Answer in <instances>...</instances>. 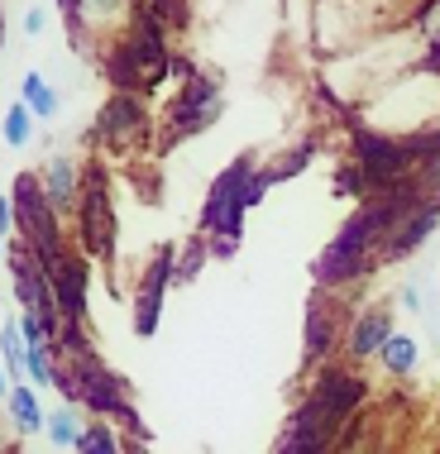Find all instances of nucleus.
<instances>
[{"label":"nucleus","instance_id":"f257e3e1","mask_svg":"<svg viewBox=\"0 0 440 454\" xmlns=\"http://www.w3.org/2000/svg\"><path fill=\"white\" fill-rule=\"evenodd\" d=\"M412 196L421 192H378V196H364L354 211L340 220V230L330 235V244L311 259V282L321 292H345L354 282H364L383 263L388 254V239H393L402 211L412 206Z\"/></svg>","mask_w":440,"mask_h":454},{"label":"nucleus","instance_id":"f03ea898","mask_svg":"<svg viewBox=\"0 0 440 454\" xmlns=\"http://www.w3.org/2000/svg\"><path fill=\"white\" fill-rule=\"evenodd\" d=\"M364 397H369V387H364V378L354 368L321 364V373L311 378L307 397L287 416L273 454H335L345 445V435L354 431V416H359Z\"/></svg>","mask_w":440,"mask_h":454},{"label":"nucleus","instance_id":"7ed1b4c3","mask_svg":"<svg viewBox=\"0 0 440 454\" xmlns=\"http://www.w3.org/2000/svg\"><path fill=\"white\" fill-rule=\"evenodd\" d=\"M168 34H173V29H163V24H153V20L134 24L125 39L101 58L110 91H144V96H149L158 82L173 72V63H177L173 48H168Z\"/></svg>","mask_w":440,"mask_h":454},{"label":"nucleus","instance_id":"20e7f679","mask_svg":"<svg viewBox=\"0 0 440 454\" xmlns=\"http://www.w3.org/2000/svg\"><path fill=\"white\" fill-rule=\"evenodd\" d=\"M259 168L263 163L254 153H240V158H230V163L220 168L216 182L206 187L197 235L244 244V211H254V177H259Z\"/></svg>","mask_w":440,"mask_h":454},{"label":"nucleus","instance_id":"39448f33","mask_svg":"<svg viewBox=\"0 0 440 454\" xmlns=\"http://www.w3.org/2000/svg\"><path fill=\"white\" fill-rule=\"evenodd\" d=\"M58 15L72 29V43L82 53H96V63L144 20L134 0H58Z\"/></svg>","mask_w":440,"mask_h":454},{"label":"nucleus","instance_id":"423d86ee","mask_svg":"<svg viewBox=\"0 0 440 454\" xmlns=\"http://www.w3.org/2000/svg\"><path fill=\"white\" fill-rule=\"evenodd\" d=\"M10 201H15V215H20V235L34 249V259L43 268H53L63 254L72 249L67 235H63V211H58L53 201H48L39 173H20L15 177V192H10Z\"/></svg>","mask_w":440,"mask_h":454},{"label":"nucleus","instance_id":"0eeeda50","mask_svg":"<svg viewBox=\"0 0 440 454\" xmlns=\"http://www.w3.org/2000/svg\"><path fill=\"white\" fill-rule=\"evenodd\" d=\"M115 235H120V220H115V206H110V173H106L101 158H87L82 201H77V211H72V244H77L87 259L110 263Z\"/></svg>","mask_w":440,"mask_h":454},{"label":"nucleus","instance_id":"6e6552de","mask_svg":"<svg viewBox=\"0 0 440 454\" xmlns=\"http://www.w3.org/2000/svg\"><path fill=\"white\" fill-rule=\"evenodd\" d=\"M225 115V96H220V82L206 77V72H192L182 77V87L168 96V129H163V144L173 149L182 139H197Z\"/></svg>","mask_w":440,"mask_h":454},{"label":"nucleus","instance_id":"1a4fd4ad","mask_svg":"<svg viewBox=\"0 0 440 454\" xmlns=\"http://www.w3.org/2000/svg\"><path fill=\"white\" fill-rule=\"evenodd\" d=\"M144 134H149V101H144V91H110L87 129V153L91 149L130 153Z\"/></svg>","mask_w":440,"mask_h":454},{"label":"nucleus","instance_id":"9d476101","mask_svg":"<svg viewBox=\"0 0 440 454\" xmlns=\"http://www.w3.org/2000/svg\"><path fill=\"white\" fill-rule=\"evenodd\" d=\"M177 282V244H163L153 249V259L144 263L139 273V287H134V335L139 340H153L158 335V321H163V301H168V287Z\"/></svg>","mask_w":440,"mask_h":454},{"label":"nucleus","instance_id":"9b49d317","mask_svg":"<svg viewBox=\"0 0 440 454\" xmlns=\"http://www.w3.org/2000/svg\"><path fill=\"white\" fill-rule=\"evenodd\" d=\"M350 321L340 316V297L316 292L307 301V321H302V364H330V354L345 349Z\"/></svg>","mask_w":440,"mask_h":454},{"label":"nucleus","instance_id":"f8f14e48","mask_svg":"<svg viewBox=\"0 0 440 454\" xmlns=\"http://www.w3.org/2000/svg\"><path fill=\"white\" fill-rule=\"evenodd\" d=\"M48 282H53V297H58L63 321L67 325H87V311H91V259L77 249V244L48 268Z\"/></svg>","mask_w":440,"mask_h":454},{"label":"nucleus","instance_id":"ddd939ff","mask_svg":"<svg viewBox=\"0 0 440 454\" xmlns=\"http://www.w3.org/2000/svg\"><path fill=\"white\" fill-rule=\"evenodd\" d=\"M436 230H440V201H436V196H412V206L402 211L393 239H388L383 263H397V259H407V254H417Z\"/></svg>","mask_w":440,"mask_h":454},{"label":"nucleus","instance_id":"4468645a","mask_svg":"<svg viewBox=\"0 0 440 454\" xmlns=\"http://www.w3.org/2000/svg\"><path fill=\"white\" fill-rule=\"evenodd\" d=\"M388 340H393V306H388V301L364 306V311H354V316H350V330H345V354H350L354 364L378 359Z\"/></svg>","mask_w":440,"mask_h":454},{"label":"nucleus","instance_id":"2eb2a0df","mask_svg":"<svg viewBox=\"0 0 440 454\" xmlns=\"http://www.w3.org/2000/svg\"><path fill=\"white\" fill-rule=\"evenodd\" d=\"M39 182H43L48 201H53L63 215H72V211H77V201H82V182H87V163H77L72 153H53V158H48V163L39 168Z\"/></svg>","mask_w":440,"mask_h":454},{"label":"nucleus","instance_id":"dca6fc26","mask_svg":"<svg viewBox=\"0 0 440 454\" xmlns=\"http://www.w3.org/2000/svg\"><path fill=\"white\" fill-rule=\"evenodd\" d=\"M5 411H10L15 435H39V431H48V416H43V402H39V387H34V383H10Z\"/></svg>","mask_w":440,"mask_h":454},{"label":"nucleus","instance_id":"f3484780","mask_svg":"<svg viewBox=\"0 0 440 454\" xmlns=\"http://www.w3.org/2000/svg\"><path fill=\"white\" fill-rule=\"evenodd\" d=\"M20 101L34 110V120H53L63 110V91L43 77V72H24L20 77Z\"/></svg>","mask_w":440,"mask_h":454},{"label":"nucleus","instance_id":"a211bd4d","mask_svg":"<svg viewBox=\"0 0 440 454\" xmlns=\"http://www.w3.org/2000/svg\"><path fill=\"white\" fill-rule=\"evenodd\" d=\"M0 354H5V378L10 383H29V340H24L15 316H5V325H0Z\"/></svg>","mask_w":440,"mask_h":454},{"label":"nucleus","instance_id":"6ab92c4d","mask_svg":"<svg viewBox=\"0 0 440 454\" xmlns=\"http://www.w3.org/2000/svg\"><path fill=\"white\" fill-rule=\"evenodd\" d=\"M417 359H421V349H417V340H412L407 330H393V340L383 345V354H378L383 373H393V378H412L417 373Z\"/></svg>","mask_w":440,"mask_h":454},{"label":"nucleus","instance_id":"aec40b11","mask_svg":"<svg viewBox=\"0 0 440 454\" xmlns=\"http://www.w3.org/2000/svg\"><path fill=\"white\" fill-rule=\"evenodd\" d=\"M0 134H5V149H29V144H34V110L24 101H10Z\"/></svg>","mask_w":440,"mask_h":454},{"label":"nucleus","instance_id":"412c9836","mask_svg":"<svg viewBox=\"0 0 440 454\" xmlns=\"http://www.w3.org/2000/svg\"><path fill=\"white\" fill-rule=\"evenodd\" d=\"M77 454H125V440H120V431L106 416H96V421H87V431H82Z\"/></svg>","mask_w":440,"mask_h":454},{"label":"nucleus","instance_id":"4be33fe9","mask_svg":"<svg viewBox=\"0 0 440 454\" xmlns=\"http://www.w3.org/2000/svg\"><path fill=\"white\" fill-rule=\"evenodd\" d=\"M82 416L77 407H58L53 416H48V440H53V450H77L82 445Z\"/></svg>","mask_w":440,"mask_h":454},{"label":"nucleus","instance_id":"5701e85b","mask_svg":"<svg viewBox=\"0 0 440 454\" xmlns=\"http://www.w3.org/2000/svg\"><path fill=\"white\" fill-rule=\"evenodd\" d=\"M20 29L29 34V39H39V34L48 29V10L43 5H29V10H24V20H20Z\"/></svg>","mask_w":440,"mask_h":454},{"label":"nucleus","instance_id":"b1692460","mask_svg":"<svg viewBox=\"0 0 440 454\" xmlns=\"http://www.w3.org/2000/svg\"><path fill=\"white\" fill-rule=\"evenodd\" d=\"M397 306H402V311H412V316L421 311V287H417V282H407V287L397 292Z\"/></svg>","mask_w":440,"mask_h":454},{"label":"nucleus","instance_id":"393cba45","mask_svg":"<svg viewBox=\"0 0 440 454\" xmlns=\"http://www.w3.org/2000/svg\"><path fill=\"white\" fill-rule=\"evenodd\" d=\"M340 454H373V450H359V445H340Z\"/></svg>","mask_w":440,"mask_h":454}]
</instances>
